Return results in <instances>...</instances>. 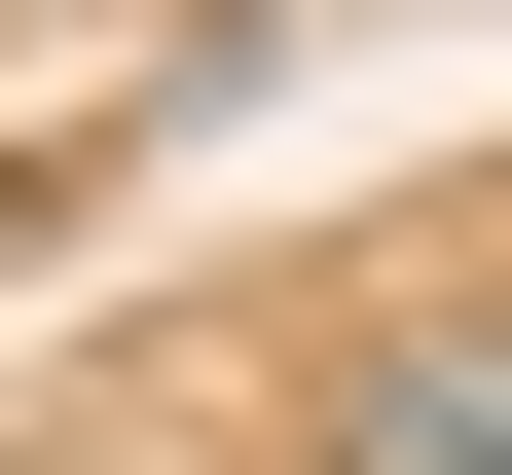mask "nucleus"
<instances>
[{"label":"nucleus","mask_w":512,"mask_h":475,"mask_svg":"<svg viewBox=\"0 0 512 475\" xmlns=\"http://www.w3.org/2000/svg\"><path fill=\"white\" fill-rule=\"evenodd\" d=\"M366 475H512V329H403L366 366Z\"/></svg>","instance_id":"1"}]
</instances>
